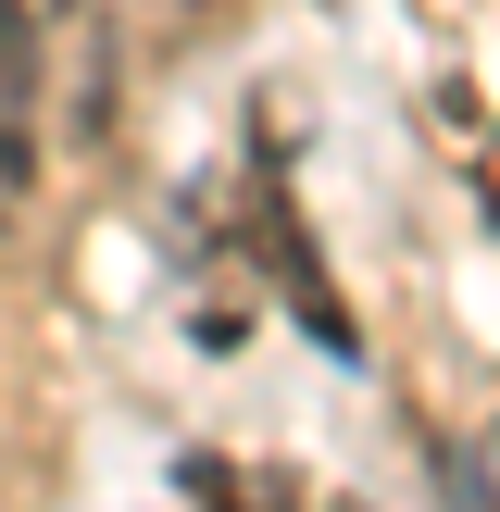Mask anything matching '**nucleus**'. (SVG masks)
Segmentation results:
<instances>
[{
  "label": "nucleus",
  "instance_id": "2",
  "mask_svg": "<svg viewBox=\"0 0 500 512\" xmlns=\"http://www.w3.org/2000/svg\"><path fill=\"white\" fill-rule=\"evenodd\" d=\"M488 463H500V450H488Z\"/></svg>",
  "mask_w": 500,
  "mask_h": 512
},
{
  "label": "nucleus",
  "instance_id": "1",
  "mask_svg": "<svg viewBox=\"0 0 500 512\" xmlns=\"http://www.w3.org/2000/svg\"><path fill=\"white\" fill-rule=\"evenodd\" d=\"M25 75H38V63H0V188H25V175H38V113H25Z\"/></svg>",
  "mask_w": 500,
  "mask_h": 512
}]
</instances>
